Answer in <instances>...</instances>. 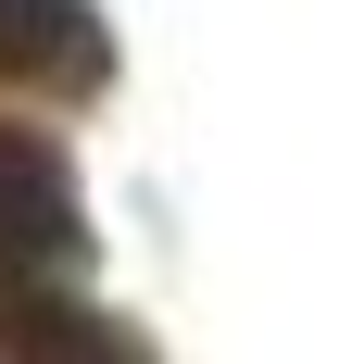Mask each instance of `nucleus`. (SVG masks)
Here are the masks:
<instances>
[{
	"label": "nucleus",
	"mask_w": 352,
	"mask_h": 364,
	"mask_svg": "<svg viewBox=\"0 0 352 364\" xmlns=\"http://www.w3.org/2000/svg\"><path fill=\"white\" fill-rule=\"evenodd\" d=\"M88 0H0V75H88Z\"/></svg>",
	"instance_id": "1"
}]
</instances>
